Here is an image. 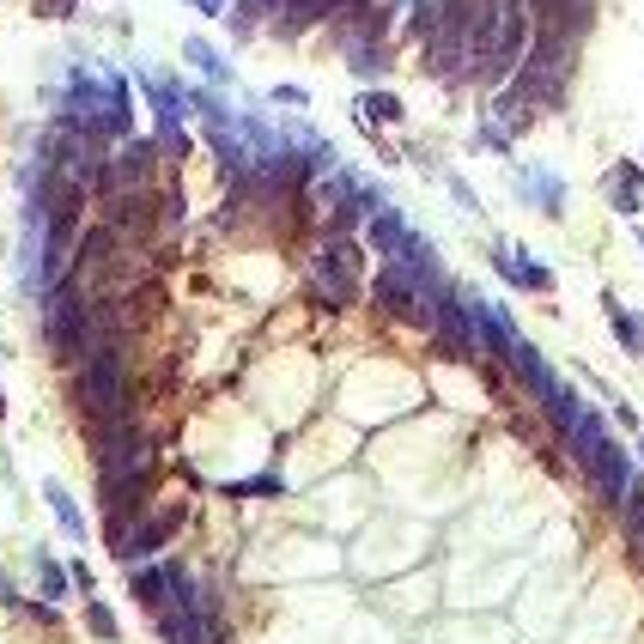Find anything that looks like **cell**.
<instances>
[{
	"label": "cell",
	"mask_w": 644,
	"mask_h": 644,
	"mask_svg": "<svg viewBox=\"0 0 644 644\" xmlns=\"http://www.w3.org/2000/svg\"><path fill=\"white\" fill-rule=\"evenodd\" d=\"M620 517H626V529H632V541L644 547V493H638V487H632V493L620 499Z\"/></svg>",
	"instance_id": "7"
},
{
	"label": "cell",
	"mask_w": 644,
	"mask_h": 644,
	"mask_svg": "<svg viewBox=\"0 0 644 644\" xmlns=\"http://www.w3.org/2000/svg\"><path fill=\"white\" fill-rule=\"evenodd\" d=\"M578 462L590 468V480H596V493H602V499H608V505L620 511V499L632 493V462H626V456H620V450H614L608 438L584 444V450H578Z\"/></svg>",
	"instance_id": "3"
},
{
	"label": "cell",
	"mask_w": 644,
	"mask_h": 644,
	"mask_svg": "<svg viewBox=\"0 0 644 644\" xmlns=\"http://www.w3.org/2000/svg\"><path fill=\"white\" fill-rule=\"evenodd\" d=\"M73 7H79V0H37V13H43V19H67Z\"/></svg>",
	"instance_id": "10"
},
{
	"label": "cell",
	"mask_w": 644,
	"mask_h": 644,
	"mask_svg": "<svg viewBox=\"0 0 644 644\" xmlns=\"http://www.w3.org/2000/svg\"><path fill=\"white\" fill-rule=\"evenodd\" d=\"M0 414H7V401H0Z\"/></svg>",
	"instance_id": "11"
},
{
	"label": "cell",
	"mask_w": 644,
	"mask_h": 644,
	"mask_svg": "<svg viewBox=\"0 0 644 644\" xmlns=\"http://www.w3.org/2000/svg\"><path fill=\"white\" fill-rule=\"evenodd\" d=\"M73 401H79V414H86L92 426H110V420H128V365L116 347H98L79 359V377H73Z\"/></svg>",
	"instance_id": "1"
},
{
	"label": "cell",
	"mask_w": 644,
	"mask_h": 644,
	"mask_svg": "<svg viewBox=\"0 0 644 644\" xmlns=\"http://www.w3.org/2000/svg\"><path fill=\"white\" fill-rule=\"evenodd\" d=\"M49 505H55V517H61V529H67V535H86V523H79V505H73L61 487H49Z\"/></svg>",
	"instance_id": "6"
},
{
	"label": "cell",
	"mask_w": 644,
	"mask_h": 644,
	"mask_svg": "<svg viewBox=\"0 0 644 644\" xmlns=\"http://www.w3.org/2000/svg\"><path fill=\"white\" fill-rule=\"evenodd\" d=\"M86 620H92V632H98V638H116V614H110L104 602H92V608H86Z\"/></svg>",
	"instance_id": "8"
},
{
	"label": "cell",
	"mask_w": 644,
	"mask_h": 644,
	"mask_svg": "<svg viewBox=\"0 0 644 644\" xmlns=\"http://www.w3.org/2000/svg\"><path fill=\"white\" fill-rule=\"evenodd\" d=\"M310 286H316V298H329V304L359 298V244H347V237H329V244H322V256L310 262Z\"/></svg>",
	"instance_id": "2"
},
{
	"label": "cell",
	"mask_w": 644,
	"mask_h": 644,
	"mask_svg": "<svg viewBox=\"0 0 644 644\" xmlns=\"http://www.w3.org/2000/svg\"><path fill=\"white\" fill-rule=\"evenodd\" d=\"M67 590V578H61V566H49V559H43V596H61Z\"/></svg>",
	"instance_id": "9"
},
{
	"label": "cell",
	"mask_w": 644,
	"mask_h": 644,
	"mask_svg": "<svg viewBox=\"0 0 644 644\" xmlns=\"http://www.w3.org/2000/svg\"><path fill=\"white\" fill-rule=\"evenodd\" d=\"M632 183H638V171H632V165H614V171H608V195H614V207H620V213H632V207H638V189H632Z\"/></svg>",
	"instance_id": "5"
},
{
	"label": "cell",
	"mask_w": 644,
	"mask_h": 644,
	"mask_svg": "<svg viewBox=\"0 0 644 644\" xmlns=\"http://www.w3.org/2000/svg\"><path fill=\"white\" fill-rule=\"evenodd\" d=\"M341 7V0H286V13H280V31H304L316 19H329Z\"/></svg>",
	"instance_id": "4"
}]
</instances>
